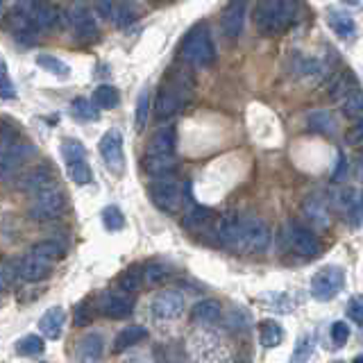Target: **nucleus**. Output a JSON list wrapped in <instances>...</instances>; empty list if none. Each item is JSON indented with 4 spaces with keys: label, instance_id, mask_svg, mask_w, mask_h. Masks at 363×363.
Listing matches in <instances>:
<instances>
[{
    "label": "nucleus",
    "instance_id": "obj_31",
    "mask_svg": "<svg viewBox=\"0 0 363 363\" xmlns=\"http://www.w3.org/2000/svg\"><path fill=\"white\" fill-rule=\"evenodd\" d=\"M34 62H37V66L43 68V71H48V73H52V75H57V77H62V79L71 75V68H68V64L62 62L60 57H55V55L41 52V55L34 57Z\"/></svg>",
    "mask_w": 363,
    "mask_h": 363
},
{
    "label": "nucleus",
    "instance_id": "obj_38",
    "mask_svg": "<svg viewBox=\"0 0 363 363\" xmlns=\"http://www.w3.org/2000/svg\"><path fill=\"white\" fill-rule=\"evenodd\" d=\"M343 111L345 116H363V91L359 84L343 96Z\"/></svg>",
    "mask_w": 363,
    "mask_h": 363
},
{
    "label": "nucleus",
    "instance_id": "obj_11",
    "mask_svg": "<svg viewBox=\"0 0 363 363\" xmlns=\"http://www.w3.org/2000/svg\"><path fill=\"white\" fill-rule=\"evenodd\" d=\"M96 309L111 318V320H123V318H130L134 311V298L130 293H113V291H105L98 295L96 300Z\"/></svg>",
    "mask_w": 363,
    "mask_h": 363
},
{
    "label": "nucleus",
    "instance_id": "obj_40",
    "mask_svg": "<svg viewBox=\"0 0 363 363\" xmlns=\"http://www.w3.org/2000/svg\"><path fill=\"white\" fill-rule=\"evenodd\" d=\"M32 250H34V252L43 255V257L52 259V261L62 259L66 255V245L60 241V238H48V241H41L37 245H32Z\"/></svg>",
    "mask_w": 363,
    "mask_h": 363
},
{
    "label": "nucleus",
    "instance_id": "obj_47",
    "mask_svg": "<svg viewBox=\"0 0 363 363\" xmlns=\"http://www.w3.org/2000/svg\"><path fill=\"white\" fill-rule=\"evenodd\" d=\"M347 318L352 323L363 325V295H357L347 302Z\"/></svg>",
    "mask_w": 363,
    "mask_h": 363
},
{
    "label": "nucleus",
    "instance_id": "obj_41",
    "mask_svg": "<svg viewBox=\"0 0 363 363\" xmlns=\"http://www.w3.org/2000/svg\"><path fill=\"white\" fill-rule=\"evenodd\" d=\"M102 225H105L107 232H121L125 227V216L116 204H109V207L102 209Z\"/></svg>",
    "mask_w": 363,
    "mask_h": 363
},
{
    "label": "nucleus",
    "instance_id": "obj_27",
    "mask_svg": "<svg viewBox=\"0 0 363 363\" xmlns=\"http://www.w3.org/2000/svg\"><path fill=\"white\" fill-rule=\"evenodd\" d=\"M257 329H259V343H261V347H264V350L277 347L284 340V327L277 320H272V318L261 320Z\"/></svg>",
    "mask_w": 363,
    "mask_h": 363
},
{
    "label": "nucleus",
    "instance_id": "obj_35",
    "mask_svg": "<svg viewBox=\"0 0 363 363\" xmlns=\"http://www.w3.org/2000/svg\"><path fill=\"white\" fill-rule=\"evenodd\" d=\"M98 105L94 100H86V98H75L71 102V113L79 121H98L100 113H98Z\"/></svg>",
    "mask_w": 363,
    "mask_h": 363
},
{
    "label": "nucleus",
    "instance_id": "obj_49",
    "mask_svg": "<svg viewBox=\"0 0 363 363\" xmlns=\"http://www.w3.org/2000/svg\"><path fill=\"white\" fill-rule=\"evenodd\" d=\"M300 350H295L293 352V361H302V359H306L313 352V338L311 336H302L300 338V345H298Z\"/></svg>",
    "mask_w": 363,
    "mask_h": 363
},
{
    "label": "nucleus",
    "instance_id": "obj_29",
    "mask_svg": "<svg viewBox=\"0 0 363 363\" xmlns=\"http://www.w3.org/2000/svg\"><path fill=\"white\" fill-rule=\"evenodd\" d=\"M66 173L71 177L73 184L77 186H86L94 182V170H91L86 157H79V159H68L66 162Z\"/></svg>",
    "mask_w": 363,
    "mask_h": 363
},
{
    "label": "nucleus",
    "instance_id": "obj_37",
    "mask_svg": "<svg viewBox=\"0 0 363 363\" xmlns=\"http://www.w3.org/2000/svg\"><path fill=\"white\" fill-rule=\"evenodd\" d=\"M309 128L318 134H334L336 132V118L329 111H313L309 116Z\"/></svg>",
    "mask_w": 363,
    "mask_h": 363
},
{
    "label": "nucleus",
    "instance_id": "obj_13",
    "mask_svg": "<svg viewBox=\"0 0 363 363\" xmlns=\"http://www.w3.org/2000/svg\"><path fill=\"white\" fill-rule=\"evenodd\" d=\"M245 0H230L227 7L220 14V32L225 34L230 41H236L241 37V32L245 28Z\"/></svg>",
    "mask_w": 363,
    "mask_h": 363
},
{
    "label": "nucleus",
    "instance_id": "obj_18",
    "mask_svg": "<svg viewBox=\"0 0 363 363\" xmlns=\"http://www.w3.org/2000/svg\"><path fill=\"white\" fill-rule=\"evenodd\" d=\"M177 147V130L173 125H164V128L155 130L145 147L147 157H162V155H175Z\"/></svg>",
    "mask_w": 363,
    "mask_h": 363
},
{
    "label": "nucleus",
    "instance_id": "obj_4",
    "mask_svg": "<svg viewBox=\"0 0 363 363\" xmlns=\"http://www.w3.org/2000/svg\"><path fill=\"white\" fill-rule=\"evenodd\" d=\"M182 60L189 66L196 68H209L216 62V45L207 30V26H196L191 28L189 34L182 41Z\"/></svg>",
    "mask_w": 363,
    "mask_h": 363
},
{
    "label": "nucleus",
    "instance_id": "obj_8",
    "mask_svg": "<svg viewBox=\"0 0 363 363\" xmlns=\"http://www.w3.org/2000/svg\"><path fill=\"white\" fill-rule=\"evenodd\" d=\"M66 23H68V28H71V32L75 34V37L82 39V41H94L100 34L96 14L91 11V7L84 3V0H75V3L68 5Z\"/></svg>",
    "mask_w": 363,
    "mask_h": 363
},
{
    "label": "nucleus",
    "instance_id": "obj_54",
    "mask_svg": "<svg viewBox=\"0 0 363 363\" xmlns=\"http://www.w3.org/2000/svg\"><path fill=\"white\" fill-rule=\"evenodd\" d=\"M354 361H357V363H363V354H361V357H357Z\"/></svg>",
    "mask_w": 363,
    "mask_h": 363
},
{
    "label": "nucleus",
    "instance_id": "obj_5",
    "mask_svg": "<svg viewBox=\"0 0 363 363\" xmlns=\"http://www.w3.org/2000/svg\"><path fill=\"white\" fill-rule=\"evenodd\" d=\"M272 241L270 227L257 218V216H245L241 218V227H238V238L234 250L243 255H266Z\"/></svg>",
    "mask_w": 363,
    "mask_h": 363
},
{
    "label": "nucleus",
    "instance_id": "obj_53",
    "mask_svg": "<svg viewBox=\"0 0 363 363\" xmlns=\"http://www.w3.org/2000/svg\"><path fill=\"white\" fill-rule=\"evenodd\" d=\"M343 3H347V5H359L361 0H343Z\"/></svg>",
    "mask_w": 363,
    "mask_h": 363
},
{
    "label": "nucleus",
    "instance_id": "obj_34",
    "mask_svg": "<svg viewBox=\"0 0 363 363\" xmlns=\"http://www.w3.org/2000/svg\"><path fill=\"white\" fill-rule=\"evenodd\" d=\"M329 28H332L338 37H352L354 34V30H357V26H354V21H352L345 11H329Z\"/></svg>",
    "mask_w": 363,
    "mask_h": 363
},
{
    "label": "nucleus",
    "instance_id": "obj_30",
    "mask_svg": "<svg viewBox=\"0 0 363 363\" xmlns=\"http://www.w3.org/2000/svg\"><path fill=\"white\" fill-rule=\"evenodd\" d=\"M16 352L23 357H39L45 350V336L43 334H26L16 340Z\"/></svg>",
    "mask_w": 363,
    "mask_h": 363
},
{
    "label": "nucleus",
    "instance_id": "obj_39",
    "mask_svg": "<svg viewBox=\"0 0 363 363\" xmlns=\"http://www.w3.org/2000/svg\"><path fill=\"white\" fill-rule=\"evenodd\" d=\"M168 266L159 264V261H152V264H147L143 268V281L147 286H159V284H164L170 275H168Z\"/></svg>",
    "mask_w": 363,
    "mask_h": 363
},
{
    "label": "nucleus",
    "instance_id": "obj_28",
    "mask_svg": "<svg viewBox=\"0 0 363 363\" xmlns=\"http://www.w3.org/2000/svg\"><path fill=\"white\" fill-rule=\"evenodd\" d=\"M302 209L306 218L315 227H320V230H327L329 227V209H327V202H323L320 198H306Z\"/></svg>",
    "mask_w": 363,
    "mask_h": 363
},
{
    "label": "nucleus",
    "instance_id": "obj_1",
    "mask_svg": "<svg viewBox=\"0 0 363 363\" xmlns=\"http://www.w3.org/2000/svg\"><path fill=\"white\" fill-rule=\"evenodd\" d=\"M193 94V79L186 71H170L162 82L155 98V113L157 118H173L182 107L186 105V100Z\"/></svg>",
    "mask_w": 363,
    "mask_h": 363
},
{
    "label": "nucleus",
    "instance_id": "obj_9",
    "mask_svg": "<svg viewBox=\"0 0 363 363\" xmlns=\"http://www.w3.org/2000/svg\"><path fill=\"white\" fill-rule=\"evenodd\" d=\"M64 209H66V196L60 186L34 193L30 202V216L34 220H50L55 216H60Z\"/></svg>",
    "mask_w": 363,
    "mask_h": 363
},
{
    "label": "nucleus",
    "instance_id": "obj_10",
    "mask_svg": "<svg viewBox=\"0 0 363 363\" xmlns=\"http://www.w3.org/2000/svg\"><path fill=\"white\" fill-rule=\"evenodd\" d=\"M98 152L102 157L105 166L113 175H123L125 170V150H123V134L118 130H109L102 134L98 143Z\"/></svg>",
    "mask_w": 363,
    "mask_h": 363
},
{
    "label": "nucleus",
    "instance_id": "obj_25",
    "mask_svg": "<svg viewBox=\"0 0 363 363\" xmlns=\"http://www.w3.org/2000/svg\"><path fill=\"white\" fill-rule=\"evenodd\" d=\"M147 338V329L141 327V325H130V327H125L121 329V332L116 334V338H113V352L116 354H121V352L125 350H130L134 345H139L141 340Z\"/></svg>",
    "mask_w": 363,
    "mask_h": 363
},
{
    "label": "nucleus",
    "instance_id": "obj_2",
    "mask_svg": "<svg viewBox=\"0 0 363 363\" xmlns=\"http://www.w3.org/2000/svg\"><path fill=\"white\" fill-rule=\"evenodd\" d=\"M298 0H261L255 11V26L266 37H279L298 21Z\"/></svg>",
    "mask_w": 363,
    "mask_h": 363
},
{
    "label": "nucleus",
    "instance_id": "obj_24",
    "mask_svg": "<svg viewBox=\"0 0 363 363\" xmlns=\"http://www.w3.org/2000/svg\"><path fill=\"white\" fill-rule=\"evenodd\" d=\"M141 16V9L136 7L132 0H113V7H111V23L116 28H130L132 23H136Z\"/></svg>",
    "mask_w": 363,
    "mask_h": 363
},
{
    "label": "nucleus",
    "instance_id": "obj_6",
    "mask_svg": "<svg viewBox=\"0 0 363 363\" xmlns=\"http://www.w3.org/2000/svg\"><path fill=\"white\" fill-rule=\"evenodd\" d=\"M147 196L157 209L166 213H175L182 204H184V189L173 175L166 177H152L150 186H147Z\"/></svg>",
    "mask_w": 363,
    "mask_h": 363
},
{
    "label": "nucleus",
    "instance_id": "obj_51",
    "mask_svg": "<svg viewBox=\"0 0 363 363\" xmlns=\"http://www.w3.org/2000/svg\"><path fill=\"white\" fill-rule=\"evenodd\" d=\"M343 173H345V157L340 155V157H338V168H336V173H334V177H332V179H334V182H336V179H340V175H343Z\"/></svg>",
    "mask_w": 363,
    "mask_h": 363
},
{
    "label": "nucleus",
    "instance_id": "obj_56",
    "mask_svg": "<svg viewBox=\"0 0 363 363\" xmlns=\"http://www.w3.org/2000/svg\"><path fill=\"white\" fill-rule=\"evenodd\" d=\"M152 3H159V0H152Z\"/></svg>",
    "mask_w": 363,
    "mask_h": 363
},
{
    "label": "nucleus",
    "instance_id": "obj_16",
    "mask_svg": "<svg viewBox=\"0 0 363 363\" xmlns=\"http://www.w3.org/2000/svg\"><path fill=\"white\" fill-rule=\"evenodd\" d=\"M152 313L159 320H177L184 313V298L177 291H162L152 300Z\"/></svg>",
    "mask_w": 363,
    "mask_h": 363
},
{
    "label": "nucleus",
    "instance_id": "obj_50",
    "mask_svg": "<svg viewBox=\"0 0 363 363\" xmlns=\"http://www.w3.org/2000/svg\"><path fill=\"white\" fill-rule=\"evenodd\" d=\"M96 11H98V16L100 18H111V7H113V0H96Z\"/></svg>",
    "mask_w": 363,
    "mask_h": 363
},
{
    "label": "nucleus",
    "instance_id": "obj_7",
    "mask_svg": "<svg viewBox=\"0 0 363 363\" xmlns=\"http://www.w3.org/2000/svg\"><path fill=\"white\" fill-rule=\"evenodd\" d=\"M345 286V270L336 266V264H329L325 268H320L313 275L311 279V298L318 302H329L334 300L336 295L343 291Z\"/></svg>",
    "mask_w": 363,
    "mask_h": 363
},
{
    "label": "nucleus",
    "instance_id": "obj_3",
    "mask_svg": "<svg viewBox=\"0 0 363 363\" xmlns=\"http://www.w3.org/2000/svg\"><path fill=\"white\" fill-rule=\"evenodd\" d=\"M34 152H37V147L23 141L18 132H3L0 136V179H14L18 170L34 157Z\"/></svg>",
    "mask_w": 363,
    "mask_h": 363
},
{
    "label": "nucleus",
    "instance_id": "obj_44",
    "mask_svg": "<svg viewBox=\"0 0 363 363\" xmlns=\"http://www.w3.org/2000/svg\"><path fill=\"white\" fill-rule=\"evenodd\" d=\"M357 86V79H354V73L352 71H347V73H343V75H338L336 79H334V84H332V98H338V96H345L350 89H354Z\"/></svg>",
    "mask_w": 363,
    "mask_h": 363
},
{
    "label": "nucleus",
    "instance_id": "obj_33",
    "mask_svg": "<svg viewBox=\"0 0 363 363\" xmlns=\"http://www.w3.org/2000/svg\"><path fill=\"white\" fill-rule=\"evenodd\" d=\"M94 102L100 109H113L118 107L121 96H118V89L111 86V84H100L94 91Z\"/></svg>",
    "mask_w": 363,
    "mask_h": 363
},
{
    "label": "nucleus",
    "instance_id": "obj_55",
    "mask_svg": "<svg viewBox=\"0 0 363 363\" xmlns=\"http://www.w3.org/2000/svg\"><path fill=\"white\" fill-rule=\"evenodd\" d=\"M3 5H5V0H0V9H3Z\"/></svg>",
    "mask_w": 363,
    "mask_h": 363
},
{
    "label": "nucleus",
    "instance_id": "obj_52",
    "mask_svg": "<svg viewBox=\"0 0 363 363\" xmlns=\"http://www.w3.org/2000/svg\"><path fill=\"white\" fill-rule=\"evenodd\" d=\"M7 284H9V275H7V270L0 266V291H5Z\"/></svg>",
    "mask_w": 363,
    "mask_h": 363
},
{
    "label": "nucleus",
    "instance_id": "obj_48",
    "mask_svg": "<svg viewBox=\"0 0 363 363\" xmlns=\"http://www.w3.org/2000/svg\"><path fill=\"white\" fill-rule=\"evenodd\" d=\"M345 143H347V145H359V143H363V118H359V121L345 132Z\"/></svg>",
    "mask_w": 363,
    "mask_h": 363
},
{
    "label": "nucleus",
    "instance_id": "obj_12",
    "mask_svg": "<svg viewBox=\"0 0 363 363\" xmlns=\"http://www.w3.org/2000/svg\"><path fill=\"white\" fill-rule=\"evenodd\" d=\"M289 243L293 247L295 255H300L304 259H315L318 255L323 252V243L311 230H306L302 225H289Z\"/></svg>",
    "mask_w": 363,
    "mask_h": 363
},
{
    "label": "nucleus",
    "instance_id": "obj_46",
    "mask_svg": "<svg viewBox=\"0 0 363 363\" xmlns=\"http://www.w3.org/2000/svg\"><path fill=\"white\" fill-rule=\"evenodd\" d=\"M62 155L68 162V159H79V157H86L84 145L79 143L77 139H64L62 141Z\"/></svg>",
    "mask_w": 363,
    "mask_h": 363
},
{
    "label": "nucleus",
    "instance_id": "obj_21",
    "mask_svg": "<svg viewBox=\"0 0 363 363\" xmlns=\"http://www.w3.org/2000/svg\"><path fill=\"white\" fill-rule=\"evenodd\" d=\"M64 323H66V311L62 309V306H50V309L41 315L39 332L48 340H57V338H62Z\"/></svg>",
    "mask_w": 363,
    "mask_h": 363
},
{
    "label": "nucleus",
    "instance_id": "obj_36",
    "mask_svg": "<svg viewBox=\"0 0 363 363\" xmlns=\"http://www.w3.org/2000/svg\"><path fill=\"white\" fill-rule=\"evenodd\" d=\"M143 284L145 281H143V268L141 266H132V268H128L118 277V286L125 293H136V291L143 286Z\"/></svg>",
    "mask_w": 363,
    "mask_h": 363
},
{
    "label": "nucleus",
    "instance_id": "obj_19",
    "mask_svg": "<svg viewBox=\"0 0 363 363\" xmlns=\"http://www.w3.org/2000/svg\"><path fill=\"white\" fill-rule=\"evenodd\" d=\"M26 9L30 11V16L37 21L41 32L60 28V9H57L55 5L45 3V0H32V3L26 5Z\"/></svg>",
    "mask_w": 363,
    "mask_h": 363
},
{
    "label": "nucleus",
    "instance_id": "obj_45",
    "mask_svg": "<svg viewBox=\"0 0 363 363\" xmlns=\"http://www.w3.org/2000/svg\"><path fill=\"white\" fill-rule=\"evenodd\" d=\"M329 338H332V343L336 347H343L350 338V325L343 323V320H336L332 327H329Z\"/></svg>",
    "mask_w": 363,
    "mask_h": 363
},
{
    "label": "nucleus",
    "instance_id": "obj_26",
    "mask_svg": "<svg viewBox=\"0 0 363 363\" xmlns=\"http://www.w3.org/2000/svg\"><path fill=\"white\" fill-rule=\"evenodd\" d=\"M143 168L150 177H166V175H175L177 162L175 155H162V157H147L143 159Z\"/></svg>",
    "mask_w": 363,
    "mask_h": 363
},
{
    "label": "nucleus",
    "instance_id": "obj_22",
    "mask_svg": "<svg viewBox=\"0 0 363 363\" xmlns=\"http://www.w3.org/2000/svg\"><path fill=\"white\" fill-rule=\"evenodd\" d=\"M220 315H223V304L218 300H211V298L198 302L191 309V320L196 325H202V327L216 325L220 320Z\"/></svg>",
    "mask_w": 363,
    "mask_h": 363
},
{
    "label": "nucleus",
    "instance_id": "obj_14",
    "mask_svg": "<svg viewBox=\"0 0 363 363\" xmlns=\"http://www.w3.org/2000/svg\"><path fill=\"white\" fill-rule=\"evenodd\" d=\"M7 28H9L11 34H14V39L23 41V43H32L34 39H37V34L41 32L39 26H37V21H34L30 16V11L26 9V5L16 7L14 11H11L9 18H7Z\"/></svg>",
    "mask_w": 363,
    "mask_h": 363
},
{
    "label": "nucleus",
    "instance_id": "obj_17",
    "mask_svg": "<svg viewBox=\"0 0 363 363\" xmlns=\"http://www.w3.org/2000/svg\"><path fill=\"white\" fill-rule=\"evenodd\" d=\"M52 186H57V173L50 168V164L34 166L18 182V189L26 191V193H32V196H34V193H39V191L52 189Z\"/></svg>",
    "mask_w": 363,
    "mask_h": 363
},
{
    "label": "nucleus",
    "instance_id": "obj_43",
    "mask_svg": "<svg viewBox=\"0 0 363 363\" xmlns=\"http://www.w3.org/2000/svg\"><path fill=\"white\" fill-rule=\"evenodd\" d=\"M16 98V86L9 77L7 62L0 57V100H14Z\"/></svg>",
    "mask_w": 363,
    "mask_h": 363
},
{
    "label": "nucleus",
    "instance_id": "obj_20",
    "mask_svg": "<svg viewBox=\"0 0 363 363\" xmlns=\"http://www.w3.org/2000/svg\"><path fill=\"white\" fill-rule=\"evenodd\" d=\"M216 220H218V216H216L211 209H202V207H193L186 218H184V227L196 234H202V236H211L213 238V232H216Z\"/></svg>",
    "mask_w": 363,
    "mask_h": 363
},
{
    "label": "nucleus",
    "instance_id": "obj_42",
    "mask_svg": "<svg viewBox=\"0 0 363 363\" xmlns=\"http://www.w3.org/2000/svg\"><path fill=\"white\" fill-rule=\"evenodd\" d=\"M94 309H96V306L91 304L89 300L77 302L75 309H73V323H75V327H89L91 323H94V318H96Z\"/></svg>",
    "mask_w": 363,
    "mask_h": 363
},
{
    "label": "nucleus",
    "instance_id": "obj_23",
    "mask_svg": "<svg viewBox=\"0 0 363 363\" xmlns=\"http://www.w3.org/2000/svg\"><path fill=\"white\" fill-rule=\"evenodd\" d=\"M105 352V338L98 332H89L77 340V359L79 361H98Z\"/></svg>",
    "mask_w": 363,
    "mask_h": 363
},
{
    "label": "nucleus",
    "instance_id": "obj_32",
    "mask_svg": "<svg viewBox=\"0 0 363 363\" xmlns=\"http://www.w3.org/2000/svg\"><path fill=\"white\" fill-rule=\"evenodd\" d=\"M147 121H150V89H141L139 98H136V111H134V128L136 132H143Z\"/></svg>",
    "mask_w": 363,
    "mask_h": 363
},
{
    "label": "nucleus",
    "instance_id": "obj_15",
    "mask_svg": "<svg viewBox=\"0 0 363 363\" xmlns=\"http://www.w3.org/2000/svg\"><path fill=\"white\" fill-rule=\"evenodd\" d=\"M52 264H55L52 259H48V257H43L39 252H34V250H30V252L16 264L18 277H23L26 281H41V279H45V277L50 275Z\"/></svg>",
    "mask_w": 363,
    "mask_h": 363
}]
</instances>
